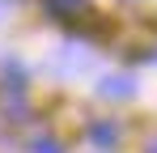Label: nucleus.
Here are the masks:
<instances>
[{
  "label": "nucleus",
  "mask_w": 157,
  "mask_h": 153,
  "mask_svg": "<svg viewBox=\"0 0 157 153\" xmlns=\"http://www.w3.org/2000/svg\"><path fill=\"white\" fill-rule=\"evenodd\" d=\"M98 94H102V98H110V102L136 98V81H132V76H123V73H115V76H106L102 85H98Z\"/></svg>",
  "instance_id": "1"
},
{
  "label": "nucleus",
  "mask_w": 157,
  "mask_h": 153,
  "mask_svg": "<svg viewBox=\"0 0 157 153\" xmlns=\"http://www.w3.org/2000/svg\"><path fill=\"white\" fill-rule=\"evenodd\" d=\"M85 4H89V0H47V9H51V13H59V17H72V13H77V9H85Z\"/></svg>",
  "instance_id": "2"
},
{
  "label": "nucleus",
  "mask_w": 157,
  "mask_h": 153,
  "mask_svg": "<svg viewBox=\"0 0 157 153\" xmlns=\"http://www.w3.org/2000/svg\"><path fill=\"white\" fill-rule=\"evenodd\" d=\"M89 136H94L98 145H115V140H119V128H115V124H94Z\"/></svg>",
  "instance_id": "3"
},
{
  "label": "nucleus",
  "mask_w": 157,
  "mask_h": 153,
  "mask_svg": "<svg viewBox=\"0 0 157 153\" xmlns=\"http://www.w3.org/2000/svg\"><path fill=\"white\" fill-rule=\"evenodd\" d=\"M34 153H64V149H59V140H51V136H38L34 140Z\"/></svg>",
  "instance_id": "4"
},
{
  "label": "nucleus",
  "mask_w": 157,
  "mask_h": 153,
  "mask_svg": "<svg viewBox=\"0 0 157 153\" xmlns=\"http://www.w3.org/2000/svg\"><path fill=\"white\" fill-rule=\"evenodd\" d=\"M4 13H9V4H4V0H0V17H4Z\"/></svg>",
  "instance_id": "5"
},
{
  "label": "nucleus",
  "mask_w": 157,
  "mask_h": 153,
  "mask_svg": "<svg viewBox=\"0 0 157 153\" xmlns=\"http://www.w3.org/2000/svg\"><path fill=\"white\" fill-rule=\"evenodd\" d=\"M144 153H157V140H153V145H149V149H144Z\"/></svg>",
  "instance_id": "6"
},
{
  "label": "nucleus",
  "mask_w": 157,
  "mask_h": 153,
  "mask_svg": "<svg viewBox=\"0 0 157 153\" xmlns=\"http://www.w3.org/2000/svg\"><path fill=\"white\" fill-rule=\"evenodd\" d=\"M153 60H157V51H153Z\"/></svg>",
  "instance_id": "7"
}]
</instances>
